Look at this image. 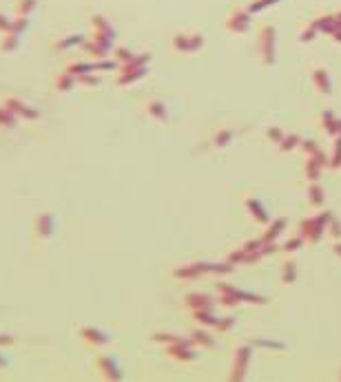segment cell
I'll return each mask as SVG.
<instances>
[{
	"label": "cell",
	"instance_id": "277c9868",
	"mask_svg": "<svg viewBox=\"0 0 341 382\" xmlns=\"http://www.w3.org/2000/svg\"><path fill=\"white\" fill-rule=\"evenodd\" d=\"M83 42H85L83 33H69V36H60L54 42V49H56V51H67V49H73V47L83 44Z\"/></svg>",
	"mask_w": 341,
	"mask_h": 382
},
{
	"label": "cell",
	"instance_id": "5bb4252c",
	"mask_svg": "<svg viewBox=\"0 0 341 382\" xmlns=\"http://www.w3.org/2000/svg\"><path fill=\"white\" fill-rule=\"evenodd\" d=\"M5 367H9V358L5 354H0V369H5Z\"/></svg>",
	"mask_w": 341,
	"mask_h": 382
},
{
	"label": "cell",
	"instance_id": "6da1fadb",
	"mask_svg": "<svg viewBox=\"0 0 341 382\" xmlns=\"http://www.w3.org/2000/svg\"><path fill=\"white\" fill-rule=\"evenodd\" d=\"M3 106L9 109V111L16 115V118H25V120H38V118H40L38 109L31 106L27 99H23V97H18V95H7Z\"/></svg>",
	"mask_w": 341,
	"mask_h": 382
},
{
	"label": "cell",
	"instance_id": "52a82bcc",
	"mask_svg": "<svg viewBox=\"0 0 341 382\" xmlns=\"http://www.w3.org/2000/svg\"><path fill=\"white\" fill-rule=\"evenodd\" d=\"M20 33H13V31H5V36L3 40H0V49H3L5 54H13V51H18V47H20Z\"/></svg>",
	"mask_w": 341,
	"mask_h": 382
},
{
	"label": "cell",
	"instance_id": "7c38bea8",
	"mask_svg": "<svg viewBox=\"0 0 341 382\" xmlns=\"http://www.w3.org/2000/svg\"><path fill=\"white\" fill-rule=\"evenodd\" d=\"M11 23H13V20H9L5 13H0V31H9V29H11Z\"/></svg>",
	"mask_w": 341,
	"mask_h": 382
},
{
	"label": "cell",
	"instance_id": "4fadbf2b",
	"mask_svg": "<svg viewBox=\"0 0 341 382\" xmlns=\"http://www.w3.org/2000/svg\"><path fill=\"white\" fill-rule=\"evenodd\" d=\"M11 343H13L11 334H0V345H11Z\"/></svg>",
	"mask_w": 341,
	"mask_h": 382
},
{
	"label": "cell",
	"instance_id": "8fae6325",
	"mask_svg": "<svg viewBox=\"0 0 341 382\" xmlns=\"http://www.w3.org/2000/svg\"><path fill=\"white\" fill-rule=\"evenodd\" d=\"M16 124H18V118L5 106H0V128H13Z\"/></svg>",
	"mask_w": 341,
	"mask_h": 382
},
{
	"label": "cell",
	"instance_id": "9c48e42d",
	"mask_svg": "<svg viewBox=\"0 0 341 382\" xmlns=\"http://www.w3.org/2000/svg\"><path fill=\"white\" fill-rule=\"evenodd\" d=\"M109 47H111V40H109V38L93 36V44H87V51H91L93 56L100 58V56H107Z\"/></svg>",
	"mask_w": 341,
	"mask_h": 382
},
{
	"label": "cell",
	"instance_id": "30bf717a",
	"mask_svg": "<svg viewBox=\"0 0 341 382\" xmlns=\"http://www.w3.org/2000/svg\"><path fill=\"white\" fill-rule=\"evenodd\" d=\"M91 71H95V64H91V62H71V64L67 66V73H71V75H76V78L87 75V73H91Z\"/></svg>",
	"mask_w": 341,
	"mask_h": 382
},
{
	"label": "cell",
	"instance_id": "3957f363",
	"mask_svg": "<svg viewBox=\"0 0 341 382\" xmlns=\"http://www.w3.org/2000/svg\"><path fill=\"white\" fill-rule=\"evenodd\" d=\"M91 25H93V29H95L93 36L109 38V40L116 38V31H113V27L104 20V16H93V18H91Z\"/></svg>",
	"mask_w": 341,
	"mask_h": 382
},
{
	"label": "cell",
	"instance_id": "8992f818",
	"mask_svg": "<svg viewBox=\"0 0 341 382\" xmlns=\"http://www.w3.org/2000/svg\"><path fill=\"white\" fill-rule=\"evenodd\" d=\"M40 0H16V16L18 18H31L36 13Z\"/></svg>",
	"mask_w": 341,
	"mask_h": 382
},
{
	"label": "cell",
	"instance_id": "7a4b0ae2",
	"mask_svg": "<svg viewBox=\"0 0 341 382\" xmlns=\"http://www.w3.org/2000/svg\"><path fill=\"white\" fill-rule=\"evenodd\" d=\"M34 232L38 239H52L56 232V217L52 212H42L34 219Z\"/></svg>",
	"mask_w": 341,
	"mask_h": 382
},
{
	"label": "cell",
	"instance_id": "ba28073f",
	"mask_svg": "<svg viewBox=\"0 0 341 382\" xmlns=\"http://www.w3.org/2000/svg\"><path fill=\"white\" fill-rule=\"evenodd\" d=\"M80 336H83L91 345H102V343L109 340L100 329H93V327H83V329H80Z\"/></svg>",
	"mask_w": 341,
	"mask_h": 382
},
{
	"label": "cell",
	"instance_id": "5b68a950",
	"mask_svg": "<svg viewBox=\"0 0 341 382\" xmlns=\"http://www.w3.org/2000/svg\"><path fill=\"white\" fill-rule=\"evenodd\" d=\"M76 87V75H71V73H58L56 78H54V89H56V93H69L71 89Z\"/></svg>",
	"mask_w": 341,
	"mask_h": 382
}]
</instances>
